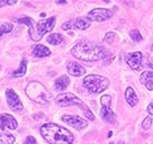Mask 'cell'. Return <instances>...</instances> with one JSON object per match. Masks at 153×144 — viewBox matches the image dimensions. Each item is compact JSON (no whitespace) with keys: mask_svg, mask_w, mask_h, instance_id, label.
<instances>
[{"mask_svg":"<svg viewBox=\"0 0 153 144\" xmlns=\"http://www.w3.org/2000/svg\"><path fill=\"white\" fill-rule=\"evenodd\" d=\"M26 68H27V61H26V60H23L22 63H20V67L13 73V76L16 78L23 77L25 73H26Z\"/></svg>","mask_w":153,"mask_h":144,"instance_id":"obj_18","label":"cell"},{"mask_svg":"<svg viewBox=\"0 0 153 144\" xmlns=\"http://www.w3.org/2000/svg\"><path fill=\"white\" fill-rule=\"evenodd\" d=\"M113 16V10L106 9V8H97L92 9L88 14V17L90 20H96V22H104V20L109 19Z\"/></svg>","mask_w":153,"mask_h":144,"instance_id":"obj_8","label":"cell"},{"mask_svg":"<svg viewBox=\"0 0 153 144\" xmlns=\"http://www.w3.org/2000/svg\"><path fill=\"white\" fill-rule=\"evenodd\" d=\"M62 120L64 123L69 124L70 126L74 127L76 130H83L86 128L88 124H87V120H85L83 118L79 117V116H70V115H65L62 117Z\"/></svg>","mask_w":153,"mask_h":144,"instance_id":"obj_11","label":"cell"},{"mask_svg":"<svg viewBox=\"0 0 153 144\" xmlns=\"http://www.w3.org/2000/svg\"><path fill=\"white\" fill-rule=\"evenodd\" d=\"M13 28H14V26H13V24H10V23H4V24H1L0 25V37H1L2 34L11 32Z\"/></svg>","mask_w":153,"mask_h":144,"instance_id":"obj_22","label":"cell"},{"mask_svg":"<svg viewBox=\"0 0 153 144\" xmlns=\"http://www.w3.org/2000/svg\"><path fill=\"white\" fill-rule=\"evenodd\" d=\"M17 122L14 117L9 114H1L0 115V128L1 130H16L17 128Z\"/></svg>","mask_w":153,"mask_h":144,"instance_id":"obj_13","label":"cell"},{"mask_svg":"<svg viewBox=\"0 0 153 144\" xmlns=\"http://www.w3.org/2000/svg\"><path fill=\"white\" fill-rule=\"evenodd\" d=\"M55 24V17H51L48 19L39 20L36 26L34 25L33 28L29 29V35L33 41H39L44 34L51 32Z\"/></svg>","mask_w":153,"mask_h":144,"instance_id":"obj_5","label":"cell"},{"mask_svg":"<svg viewBox=\"0 0 153 144\" xmlns=\"http://www.w3.org/2000/svg\"><path fill=\"white\" fill-rule=\"evenodd\" d=\"M129 35H131V37L133 39L134 42H140V41H142V35L140 33L137 29H133V30H131L129 32Z\"/></svg>","mask_w":153,"mask_h":144,"instance_id":"obj_23","label":"cell"},{"mask_svg":"<svg viewBox=\"0 0 153 144\" xmlns=\"http://www.w3.org/2000/svg\"><path fill=\"white\" fill-rule=\"evenodd\" d=\"M100 102H101V106H102L100 111L101 117L106 122H108V123H114L116 116H115L114 111H111V108H110V104H111V98H110V96H108V95L102 96L100 99Z\"/></svg>","mask_w":153,"mask_h":144,"instance_id":"obj_6","label":"cell"},{"mask_svg":"<svg viewBox=\"0 0 153 144\" xmlns=\"http://www.w3.org/2000/svg\"><path fill=\"white\" fill-rule=\"evenodd\" d=\"M108 85H109L108 79L97 74L87 76L83 79V86L92 94H100L108 87Z\"/></svg>","mask_w":153,"mask_h":144,"instance_id":"obj_4","label":"cell"},{"mask_svg":"<svg viewBox=\"0 0 153 144\" xmlns=\"http://www.w3.org/2000/svg\"><path fill=\"white\" fill-rule=\"evenodd\" d=\"M6 98H7V102L9 107L13 111H23V104L17 96V94L13 90V89H7L6 90Z\"/></svg>","mask_w":153,"mask_h":144,"instance_id":"obj_9","label":"cell"},{"mask_svg":"<svg viewBox=\"0 0 153 144\" xmlns=\"http://www.w3.org/2000/svg\"><path fill=\"white\" fill-rule=\"evenodd\" d=\"M115 37H116V35H115L114 33H107V35H106V37H105V41L107 42V43L111 44L113 42H114Z\"/></svg>","mask_w":153,"mask_h":144,"instance_id":"obj_25","label":"cell"},{"mask_svg":"<svg viewBox=\"0 0 153 144\" xmlns=\"http://www.w3.org/2000/svg\"><path fill=\"white\" fill-rule=\"evenodd\" d=\"M125 98H126V101L128 102V105L135 106L137 104V96H136L135 91L133 90V88H131V87H128L126 89V91H125Z\"/></svg>","mask_w":153,"mask_h":144,"instance_id":"obj_16","label":"cell"},{"mask_svg":"<svg viewBox=\"0 0 153 144\" xmlns=\"http://www.w3.org/2000/svg\"><path fill=\"white\" fill-rule=\"evenodd\" d=\"M48 42L50 44H52V45H59L60 43L63 42L62 35H60V34H52V35H50L48 37Z\"/></svg>","mask_w":153,"mask_h":144,"instance_id":"obj_19","label":"cell"},{"mask_svg":"<svg viewBox=\"0 0 153 144\" xmlns=\"http://www.w3.org/2000/svg\"><path fill=\"white\" fill-rule=\"evenodd\" d=\"M24 144H37V142H36V140H35L34 136H28Z\"/></svg>","mask_w":153,"mask_h":144,"instance_id":"obj_26","label":"cell"},{"mask_svg":"<svg viewBox=\"0 0 153 144\" xmlns=\"http://www.w3.org/2000/svg\"><path fill=\"white\" fill-rule=\"evenodd\" d=\"M26 95L35 102L45 105L51 99V94L45 87L38 81H32L26 87Z\"/></svg>","mask_w":153,"mask_h":144,"instance_id":"obj_3","label":"cell"},{"mask_svg":"<svg viewBox=\"0 0 153 144\" xmlns=\"http://www.w3.org/2000/svg\"><path fill=\"white\" fill-rule=\"evenodd\" d=\"M141 82L143 85H146L149 82L153 81V70L152 71H144L142 74H141V78H140Z\"/></svg>","mask_w":153,"mask_h":144,"instance_id":"obj_20","label":"cell"},{"mask_svg":"<svg viewBox=\"0 0 153 144\" xmlns=\"http://www.w3.org/2000/svg\"><path fill=\"white\" fill-rule=\"evenodd\" d=\"M151 123H152V118H151V117H146V118L143 120V124H142V126H143L144 130H148V128H150Z\"/></svg>","mask_w":153,"mask_h":144,"instance_id":"obj_24","label":"cell"},{"mask_svg":"<svg viewBox=\"0 0 153 144\" xmlns=\"http://www.w3.org/2000/svg\"><path fill=\"white\" fill-rule=\"evenodd\" d=\"M71 53L74 58L82 61H87V62L98 61L106 56L105 48L88 41L79 42L71 50Z\"/></svg>","mask_w":153,"mask_h":144,"instance_id":"obj_1","label":"cell"},{"mask_svg":"<svg viewBox=\"0 0 153 144\" xmlns=\"http://www.w3.org/2000/svg\"><path fill=\"white\" fill-rule=\"evenodd\" d=\"M148 111H149V114H151V115H153V101L149 105L148 107Z\"/></svg>","mask_w":153,"mask_h":144,"instance_id":"obj_27","label":"cell"},{"mask_svg":"<svg viewBox=\"0 0 153 144\" xmlns=\"http://www.w3.org/2000/svg\"><path fill=\"white\" fill-rule=\"evenodd\" d=\"M15 142V136L13 134H0V144H13Z\"/></svg>","mask_w":153,"mask_h":144,"instance_id":"obj_21","label":"cell"},{"mask_svg":"<svg viewBox=\"0 0 153 144\" xmlns=\"http://www.w3.org/2000/svg\"><path fill=\"white\" fill-rule=\"evenodd\" d=\"M41 134L50 144H72L73 135L67 128L56 124H44L41 127Z\"/></svg>","mask_w":153,"mask_h":144,"instance_id":"obj_2","label":"cell"},{"mask_svg":"<svg viewBox=\"0 0 153 144\" xmlns=\"http://www.w3.org/2000/svg\"><path fill=\"white\" fill-rule=\"evenodd\" d=\"M68 72L71 74V76H74V77H80V76H83L86 70L76 62H70L68 63Z\"/></svg>","mask_w":153,"mask_h":144,"instance_id":"obj_14","label":"cell"},{"mask_svg":"<svg viewBox=\"0 0 153 144\" xmlns=\"http://www.w3.org/2000/svg\"><path fill=\"white\" fill-rule=\"evenodd\" d=\"M120 144H124V143H123V142H120Z\"/></svg>","mask_w":153,"mask_h":144,"instance_id":"obj_29","label":"cell"},{"mask_svg":"<svg viewBox=\"0 0 153 144\" xmlns=\"http://www.w3.org/2000/svg\"><path fill=\"white\" fill-rule=\"evenodd\" d=\"M90 26V19L89 18H85V17H79L76 20H71L65 24L62 25V28L64 30H68L70 28H78V29H87Z\"/></svg>","mask_w":153,"mask_h":144,"instance_id":"obj_10","label":"cell"},{"mask_svg":"<svg viewBox=\"0 0 153 144\" xmlns=\"http://www.w3.org/2000/svg\"><path fill=\"white\" fill-rule=\"evenodd\" d=\"M142 53L141 52H134L129 53L126 55V63L133 70H140L142 67Z\"/></svg>","mask_w":153,"mask_h":144,"instance_id":"obj_12","label":"cell"},{"mask_svg":"<svg viewBox=\"0 0 153 144\" xmlns=\"http://www.w3.org/2000/svg\"><path fill=\"white\" fill-rule=\"evenodd\" d=\"M57 105H60L61 107H67V106H73V105H80L85 106V104L82 102L76 96H74L73 94L67 92V94H62V95H59L55 99Z\"/></svg>","mask_w":153,"mask_h":144,"instance_id":"obj_7","label":"cell"},{"mask_svg":"<svg viewBox=\"0 0 153 144\" xmlns=\"http://www.w3.org/2000/svg\"><path fill=\"white\" fill-rule=\"evenodd\" d=\"M5 5H8V1H0V7H2Z\"/></svg>","mask_w":153,"mask_h":144,"instance_id":"obj_28","label":"cell"},{"mask_svg":"<svg viewBox=\"0 0 153 144\" xmlns=\"http://www.w3.org/2000/svg\"><path fill=\"white\" fill-rule=\"evenodd\" d=\"M70 83V79L67 77V76H62L60 77L59 79H56L55 81V85H54V88L56 90H64Z\"/></svg>","mask_w":153,"mask_h":144,"instance_id":"obj_17","label":"cell"},{"mask_svg":"<svg viewBox=\"0 0 153 144\" xmlns=\"http://www.w3.org/2000/svg\"><path fill=\"white\" fill-rule=\"evenodd\" d=\"M51 54V51L44 45H36L33 48V55L36 58H44Z\"/></svg>","mask_w":153,"mask_h":144,"instance_id":"obj_15","label":"cell"},{"mask_svg":"<svg viewBox=\"0 0 153 144\" xmlns=\"http://www.w3.org/2000/svg\"><path fill=\"white\" fill-rule=\"evenodd\" d=\"M152 50H153V46H152Z\"/></svg>","mask_w":153,"mask_h":144,"instance_id":"obj_30","label":"cell"}]
</instances>
